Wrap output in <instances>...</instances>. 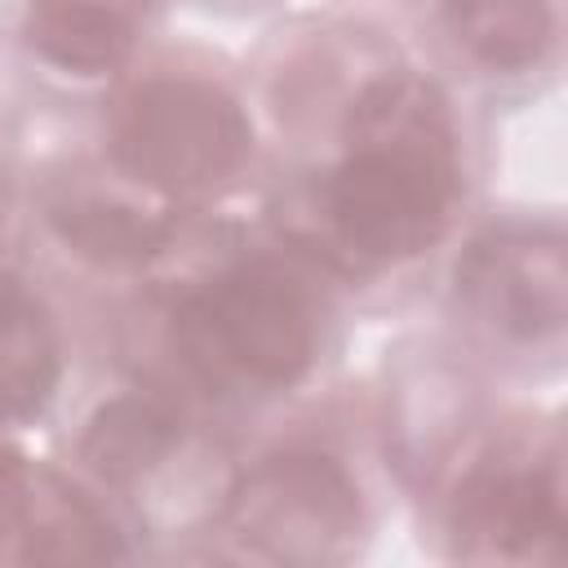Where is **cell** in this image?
<instances>
[{
  "instance_id": "1",
  "label": "cell",
  "mask_w": 568,
  "mask_h": 568,
  "mask_svg": "<svg viewBox=\"0 0 568 568\" xmlns=\"http://www.w3.org/2000/svg\"><path fill=\"white\" fill-rule=\"evenodd\" d=\"M275 115L311 142L275 235L333 284H382L444 253L470 204V142L444 75L373 31H320L284 67Z\"/></svg>"
},
{
  "instance_id": "2",
  "label": "cell",
  "mask_w": 568,
  "mask_h": 568,
  "mask_svg": "<svg viewBox=\"0 0 568 568\" xmlns=\"http://www.w3.org/2000/svg\"><path fill=\"white\" fill-rule=\"evenodd\" d=\"M155 288L169 386L200 408L288 404L333 359L337 284L280 235L178 266Z\"/></svg>"
},
{
  "instance_id": "3",
  "label": "cell",
  "mask_w": 568,
  "mask_h": 568,
  "mask_svg": "<svg viewBox=\"0 0 568 568\" xmlns=\"http://www.w3.org/2000/svg\"><path fill=\"white\" fill-rule=\"evenodd\" d=\"M93 155L138 191L209 217L240 200L266 155V120L244 80L200 53H142L102 89Z\"/></svg>"
},
{
  "instance_id": "4",
  "label": "cell",
  "mask_w": 568,
  "mask_h": 568,
  "mask_svg": "<svg viewBox=\"0 0 568 568\" xmlns=\"http://www.w3.org/2000/svg\"><path fill=\"white\" fill-rule=\"evenodd\" d=\"M71 470L142 537H213L240 453L195 399L138 377L80 413Z\"/></svg>"
},
{
  "instance_id": "5",
  "label": "cell",
  "mask_w": 568,
  "mask_h": 568,
  "mask_svg": "<svg viewBox=\"0 0 568 568\" xmlns=\"http://www.w3.org/2000/svg\"><path fill=\"white\" fill-rule=\"evenodd\" d=\"M377 501L359 462L324 435H288L240 457L213 537L231 559L333 568L368 550Z\"/></svg>"
},
{
  "instance_id": "6",
  "label": "cell",
  "mask_w": 568,
  "mask_h": 568,
  "mask_svg": "<svg viewBox=\"0 0 568 568\" xmlns=\"http://www.w3.org/2000/svg\"><path fill=\"white\" fill-rule=\"evenodd\" d=\"M453 559L559 568L568 555V479L555 417H493L430 497Z\"/></svg>"
},
{
  "instance_id": "7",
  "label": "cell",
  "mask_w": 568,
  "mask_h": 568,
  "mask_svg": "<svg viewBox=\"0 0 568 568\" xmlns=\"http://www.w3.org/2000/svg\"><path fill=\"white\" fill-rule=\"evenodd\" d=\"M444 306L462 351L555 364L568 333V235L559 217L501 213L448 244Z\"/></svg>"
},
{
  "instance_id": "8",
  "label": "cell",
  "mask_w": 568,
  "mask_h": 568,
  "mask_svg": "<svg viewBox=\"0 0 568 568\" xmlns=\"http://www.w3.org/2000/svg\"><path fill=\"white\" fill-rule=\"evenodd\" d=\"M27 213L71 271L106 284L169 280L186 262L200 222L138 191L98 155L44 169L27 191Z\"/></svg>"
},
{
  "instance_id": "9",
  "label": "cell",
  "mask_w": 568,
  "mask_h": 568,
  "mask_svg": "<svg viewBox=\"0 0 568 568\" xmlns=\"http://www.w3.org/2000/svg\"><path fill=\"white\" fill-rule=\"evenodd\" d=\"M484 386L470 351L426 346L395 359L377 399L382 457L408 493L435 497L439 484L488 430Z\"/></svg>"
},
{
  "instance_id": "10",
  "label": "cell",
  "mask_w": 568,
  "mask_h": 568,
  "mask_svg": "<svg viewBox=\"0 0 568 568\" xmlns=\"http://www.w3.org/2000/svg\"><path fill=\"white\" fill-rule=\"evenodd\" d=\"M160 0H13L18 53L58 84L106 89L155 31Z\"/></svg>"
},
{
  "instance_id": "11",
  "label": "cell",
  "mask_w": 568,
  "mask_h": 568,
  "mask_svg": "<svg viewBox=\"0 0 568 568\" xmlns=\"http://www.w3.org/2000/svg\"><path fill=\"white\" fill-rule=\"evenodd\" d=\"M444 58L484 84H532L555 71L559 0H426Z\"/></svg>"
},
{
  "instance_id": "12",
  "label": "cell",
  "mask_w": 568,
  "mask_h": 568,
  "mask_svg": "<svg viewBox=\"0 0 568 568\" xmlns=\"http://www.w3.org/2000/svg\"><path fill=\"white\" fill-rule=\"evenodd\" d=\"M71 355L58 302L0 257V435L31 430L62 404Z\"/></svg>"
},
{
  "instance_id": "13",
  "label": "cell",
  "mask_w": 568,
  "mask_h": 568,
  "mask_svg": "<svg viewBox=\"0 0 568 568\" xmlns=\"http://www.w3.org/2000/svg\"><path fill=\"white\" fill-rule=\"evenodd\" d=\"M133 528L75 470L31 462L9 564H106L133 555Z\"/></svg>"
},
{
  "instance_id": "14",
  "label": "cell",
  "mask_w": 568,
  "mask_h": 568,
  "mask_svg": "<svg viewBox=\"0 0 568 568\" xmlns=\"http://www.w3.org/2000/svg\"><path fill=\"white\" fill-rule=\"evenodd\" d=\"M27 479H31V462L22 453H13L0 435V564H9V555H13V537H18L22 501H27Z\"/></svg>"
}]
</instances>
